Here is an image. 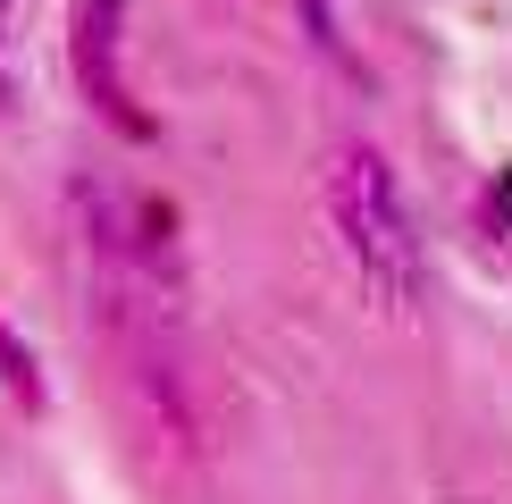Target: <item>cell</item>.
I'll list each match as a JSON object with an SVG mask.
<instances>
[{"label": "cell", "instance_id": "7a4b0ae2", "mask_svg": "<svg viewBox=\"0 0 512 504\" xmlns=\"http://www.w3.org/2000/svg\"><path fill=\"white\" fill-rule=\"evenodd\" d=\"M118 42H126V9H118V0H76V17H68V59H76L84 101H93V110L110 118L126 143H152V118H143L135 93H126V59H118Z\"/></svg>", "mask_w": 512, "mask_h": 504}, {"label": "cell", "instance_id": "3957f363", "mask_svg": "<svg viewBox=\"0 0 512 504\" xmlns=\"http://www.w3.org/2000/svg\"><path fill=\"white\" fill-rule=\"evenodd\" d=\"M0 387H9L26 412H42V404H51V395H42V370H34V353L17 345V328H0Z\"/></svg>", "mask_w": 512, "mask_h": 504}, {"label": "cell", "instance_id": "6da1fadb", "mask_svg": "<svg viewBox=\"0 0 512 504\" xmlns=\"http://www.w3.org/2000/svg\"><path fill=\"white\" fill-rule=\"evenodd\" d=\"M328 227L336 244H345L361 294H370L378 311H412L420 286H429V269H420V236H412V210L395 194V168L370 152V143H345V152L328 160Z\"/></svg>", "mask_w": 512, "mask_h": 504}, {"label": "cell", "instance_id": "277c9868", "mask_svg": "<svg viewBox=\"0 0 512 504\" xmlns=\"http://www.w3.org/2000/svg\"><path fill=\"white\" fill-rule=\"evenodd\" d=\"M303 26L319 51H345V34H336V0H303Z\"/></svg>", "mask_w": 512, "mask_h": 504}, {"label": "cell", "instance_id": "5b68a950", "mask_svg": "<svg viewBox=\"0 0 512 504\" xmlns=\"http://www.w3.org/2000/svg\"><path fill=\"white\" fill-rule=\"evenodd\" d=\"M9 42H17V34H9V0H0V101L17 93V76H9Z\"/></svg>", "mask_w": 512, "mask_h": 504}]
</instances>
